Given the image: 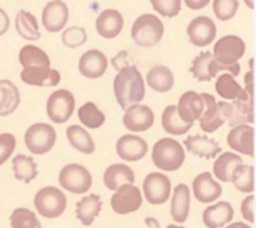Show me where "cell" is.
Wrapping results in <instances>:
<instances>
[{"instance_id": "cell-47", "label": "cell", "mask_w": 256, "mask_h": 228, "mask_svg": "<svg viewBox=\"0 0 256 228\" xmlns=\"http://www.w3.org/2000/svg\"><path fill=\"white\" fill-rule=\"evenodd\" d=\"M246 93L254 98V71H249L246 75V87H244Z\"/></svg>"}, {"instance_id": "cell-43", "label": "cell", "mask_w": 256, "mask_h": 228, "mask_svg": "<svg viewBox=\"0 0 256 228\" xmlns=\"http://www.w3.org/2000/svg\"><path fill=\"white\" fill-rule=\"evenodd\" d=\"M150 2L156 12L168 18L178 15L182 9V0H150Z\"/></svg>"}, {"instance_id": "cell-37", "label": "cell", "mask_w": 256, "mask_h": 228, "mask_svg": "<svg viewBox=\"0 0 256 228\" xmlns=\"http://www.w3.org/2000/svg\"><path fill=\"white\" fill-rule=\"evenodd\" d=\"M20 63L22 65V68H28V66L50 68V57L39 47L26 45L20 51Z\"/></svg>"}, {"instance_id": "cell-48", "label": "cell", "mask_w": 256, "mask_h": 228, "mask_svg": "<svg viewBox=\"0 0 256 228\" xmlns=\"http://www.w3.org/2000/svg\"><path fill=\"white\" fill-rule=\"evenodd\" d=\"M208 2L210 0H184V3L188 5V8H190V9H202V8H206L207 5H208Z\"/></svg>"}, {"instance_id": "cell-5", "label": "cell", "mask_w": 256, "mask_h": 228, "mask_svg": "<svg viewBox=\"0 0 256 228\" xmlns=\"http://www.w3.org/2000/svg\"><path fill=\"white\" fill-rule=\"evenodd\" d=\"M57 141V132L50 123H34L24 134V144L32 155L48 153Z\"/></svg>"}, {"instance_id": "cell-32", "label": "cell", "mask_w": 256, "mask_h": 228, "mask_svg": "<svg viewBox=\"0 0 256 228\" xmlns=\"http://www.w3.org/2000/svg\"><path fill=\"white\" fill-rule=\"evenodd\" d=\"M12 171L14 177L22 183H30L38 177V165L32 156L27 155H15L12 158Z\"/></svg>"}, {"instance_id": "cell-9", "label": "cell", "mask_w": 256, "mask_h": 228, "mask_svg": "<svg viewBox=\"0 0 256 228\" xmlns=\"http://www.w3.org/2000/svg\"><path fill=\"white\" fill-rule=\"evenodd\" d=\"M246 53V44L242 38L228 35L220 38L213 50V59L220 65H234L238 63V60Z\"/></svg>"}, {"instance_id": "cell-33", "label": "cell", "mask_w": 256, "mask_h": 228, "mask_svg": "<svg viewBox=\"0 0 256 228\" xmlns=\"http://www.w3.org/2000/svg\"><path fill=\"white\" fill-rule=\"evenodd\" d=\"M66 137H68V141L70 143V146L84 155H92L96 150V144H94L92 135L84 128H81L78 125L69 126L66 129Z\"/></svg>"}, {"instance_id": "cell-4", "label": "cell", "mask_w": 256, "mask_h": 228, "mask_svg": "<svg viewBox=\"0 0 256 228\" xmlns=\"http://www.w3.org/2000/svg\"><path fill=\"white\" fill-rule=\"evenodd\" d=\"M164 36V23L152 14L138 17L132 26V39L141 47H154Z\"/></svg>"}, {"instance_id": "cell-18", "label": "cell", "mask_w": 256, "mask_h": 228, "mask_svg": "<svg viewBox=\"0 0 256 228\" xmlns=\"http://www.w3.org/2000/svg\"><path fill=\"white\" fill-rule=\"evenodd\" d=\"M234 207L228 201H219L216 204H210L202 212V222L207 228H224L232 222L234 219Z\"/></svg>"}, {"instance_id": "cell-35", "label": "cell", "mask_w": 256, "mask_h": 228, "mask_svg": "<svg viewBox=\"0 0 256 228\" xmlns=\"http://www.w3.org/2000/svg\"><path fill=\"white\" fill-rule=\"evenodd\" d=\"M162 128L171 135H184L190 131L192 123H186L180 119L176 105H168L162 114Z\"/></svg>"}, {"instance_id": "cell-24", "label": "cell", "mask_w": 256, "mask_h": 228, "mask_svg": "<svg viewBox=\"0 0 256 228\" xmlns=\"http://www.w3.org/2000/svg\"><path fill=\"white\" fill-rule=\"evenodd\" d=\"M190 210V189L186 183H180L172 191L171 216L177 224H184Z\"/></svg>"}, {"instance_id": "cell-23", "label": "cell", "mask_w": 256, "mask_h": 228, "mask_svg": "<svg viewBox=\"0 0 256 228\" xmlns=\"http://www.w3.org/2000/svg\"><path fill=\"white\" fill-rule=\"evenodd\" d=\"M184 146L192 155L204 158V159H213L219 156L222 152L218 141L213 138H208L207 135H189L184 140Z\"/></svg>"}, {"instance_id": "cell-7", "label": "cell", "mask_w": 256, "mask_h": 228, "mask_svg": "<svg viewBox=\"0 0 256 228\" xmlns=\"http://www.w3.org/2000/svg\"><path fill=\"white\" fill-rule=\"evenodd\" d=\"M171 180L159 171L150 173L146 176L142 183V192L148 204L153 206H162L165 204L171 197Z\"/></svg>"}, {"instance_id": "cell-34", "label": "cell", "mask_w": 256, "mask_h": 228, "mask_svg": "<svg viewBox=\"0 0 256 228\" xmlns=\"http://www.w3.org/2000/svg\"><path fill=\"white\" fill-rule=\"evenodd\" d=\"M15 29L18 32V35L27 41H38L40 38L39 33V26H38V20L33 14L27 12V11H21L16 14L15 17Z\"/></svg>"}, {"instance_id": "cell-2", "label": "cell", "mask_w": 256, "mask_h": 228, "mask_svg": "<svg viewBox=\"0 0 256 228\" xmlns=\"http://www.w3.org/2000/svg\"><path fill=\"white\" fill-rule=\"evenodd\" d=\"M152 159L160 171H177L186 161V152L177 140L160 138L153 146Z\"/></svg>"}, {"instance_id": "cell-8", "label": "cell", "mask_w": 256, "mask_h": 228, "mask_svg": "<svg viewBox=\"0 0 256 228\" xmlns=\"http://www.w3.org/2000/svg\"><path fill=\"white\" fill-rule=\"evenodd\" d=\"M75 110V98L69 90H57L46 101V114L52 123H64Z\"/></svg>"}, {"instance_id": "cell-10", "label": "cell", "mask_w": 256, "mask_h": 228, "mask_svg": "<svg viewBox=\"0 0 256 228\" xmlns=\"http://www.w3.org/2000/svg\"><path fill=\"white\" fill-rule=\"evenodd\" d=\"M142 206V194L135 185H123L111 197V209L117 215H129Z\"/></svg>"}, {"instance_id": "cell-28", "label": "cell", "mask_w": 256, "mask_h": 228, "mask_svg": "<svg viewBox=\"0 0 256 228\" xmlns=\"http://www.w3.org/2000/svg\"><path fill=\"white\" fill-rule=\"evenodd\" d=\"M216 92L220 98L228 101H248L250 98L246 90L236 81V78L230 74H220L216 81Z\"/></svg>"}, {"instance_id": "cell-42", "label": "cell", "mask_w": 256, "mask_h": 228, "mask_svg": "<svg viewBox=\"0 0 256 228\" xmlns=\"http://www.w3.org/2000/svg\"><path fill=\"white\" fill-rule=\"evenodd\" d=\"M87 41V33L82 27H69L64 30L63 36H62V42L64 44V47L68 48H78L81 47L84 42Z\"/></svg>"}, {"instance_id": "cell-12", "label": "cell", "mask_w": 256, "mask_h": 228, "mask_svg": "<svg viewBox=\"0 0 256 228\" xmlns=\"http://www.w3.org/2000/svg\"><path fill=\"white\" fill-rule=\"evenodd\" d=\"M154 123V113L150 107L134 104L124 110L123 125L130 132H144L148 131Z\"/></svg>"}, {"instance_id": "cell-27", "label": "cell", "mask_w": 256, "mask_h": 228, "mask_svg": "<svg viewBox=\"0 0 256 228\" xmlns=\"http://www.w3.org/2000/svg\"><path fill=\"white\" fill-rule=\"evenodd\" d=\"M102 210V200L98 194H90L80 200L75 206V216L84 225L90 227Z\"/></svg>"}, {"instance_id": "cell-16", "label": "cell", "mask_w": 256, "mask_h": 228, "mask_svg": "<svg viewBox=\"0 0 256 228\" xmlns=\"http://www.w3.org/2000/svg\"><path fill=\"white\" fill-rule=\"evenodd\" d=\"M116 152L118 158H122L123 161L136 162V161H141L147 155L148 146L144 138L134 135V134H126L118 138L116 144Z\"/></svg>"}, {"instance_id": "cell-40", "label": "cell", "mask_w": 256, "mask_h": 228, "mask_svg": "<svg viewBox=\"0 0 256 228\" xmlns=\"http://www.w3.org/2000/svg\"><path fill=\"white\" fill-rule=\"evenodd\" d=\"M9 222L12 228H42L38 216L26 207L15 209L10 213Z\"/></svg>"}, {"instance_id": "cell-36", "label": "cell", "mask_w": 256, "mask_h": 228, "mask_svg": "<svg viewBox=\"0 0 256 228\" xmlns=\"http://www.w3.org/2000/svg\"><path fill=\"white\" fill-rule=\"evenodd\" d=\"M231 182L237 191L243 194H252L255 191V168L252 165L242 164L232 174Z\"/></svg>"}, {"instance_id": "cell-11", "label": "cell", "mask_w": 256, "mask_h": 228, "mask_svg": "<svg viewBox=\"0 0 256 228\" xmlns=\"http://www.w3.org/2000/svg\"><path fill=\"white\" fill-rule=\"evenodd\" d=\"M224 111L226 123L234 128L238 125H252L255 122L254 117V99L248 101H232V102H219Z\"/></svg>"}, {"instance_id": "cell-22", "label": "cell", "mask_w": 256, "mask_h": 228, "mask_svg": "<svg viewBox=\"0 0 256 228\" xmlns=\"http://www.w3.org/2000/svg\"><path fill=\"white\" fill-rule=\"evenodd\" d=\"M21 80L28 86H44L52 87L60 83V72L51 68L28 66L21 72Z\"/></svg>"}, {"instance_id": "cell-3", "label": "cell", "mask_w": 256, "mask_h": 228, "mask_svg": "<svg viewBox=\"0 0 256 228\" xmlns=\"http://www.w3.org/2000/svg\"><path fill=\"white\" fill-rule=\"evenodd\" d=\"M34 209L36 212L46 218V219H56L62 216L68 206V198L63 191H60L56 186H45L39 189L34 195Z\"/></svg>"}, {"instance_id": "cell-15", "label": "cell", "mask_w": 256, "mask_h": 228, "mask_svg": "<svg viewBox=\"0 0 256 228\" xmlns=\"http://www.w3.org/2000/svg\"><path fill=\"white\" fill-rule=\"evenodd\" d=\"M228 146L249 158H254L255 155V129L252 125H238L231 128L228 137H226Z\"/></svg>"}, {"instance_id": "cell-38", "label": "cell", "mask_w": 256, "mask_h": 228, "mask_svg": "<svg viewBox=\"0 0 256 228\" xmlns=\"http://www.w3.org/2000/svg\"><path fill=\"white\" fill-rule=\"evenodd\" d=\"M80 122L88 129H98L105 123V114L93 102H86L78 110Z\"/></svg>"}, {"instance_id": "cell-21", "label": "cell", "mask_w": 256, "mask_h": 228, "mask_svg": "<svg viewBox=\"0 0 256 228\" xmlns=\"http://www.w3.org/2000/svg\"><path fill=\"white\" fill-rule=\"evenodd\" d=\"M177 107V113L180 119L186 123H192L195 120H200L202 111H204V101L200 93L196 92H186L180 96Z\"/></svg>"}, {"instance_id": "cell-46", "label": "cell", "mask_w": 256, "mask_h": 228, "mask_svg": "<svg viewBox=\"0 0 256 228\" xmlns=\"http://www.w3.org/2000/svg\"><path fill=\"white\" fill-rule=\"evenodd\" d=\"M8 29H9V17H8V14L0 8V36L4 35Z\"/></svg>"}, {"instance_id": "cell-25", "label": "cell", "mask_w": 256, "mask_h": 228, "mask_svg": "<svg viewBox=\"0 0 256 228\" xmlns=\"http://www.w3.org/2000/svg\"><path fill=\"white\" fill-rule=\"evenodd\" d=\"M123 15L116 9H105L96 20V30L105 39H114L123 29Z\"/></svg>"}, {"instance_id": "cell-49", "label": "cell", "mask_w": 256, "mask_h": 228, "mask_svg": "<svg viewBox=\"0 0 256 228\" xmlns=\"http://www.w3.org/2000/svg\"><path fill=\"white\" fill-rule=\"evenodd\" d=\"M144 222H146L147 228H160V224H159V221H158L156 218L147 216V218L144 219Z\"/></svg>"}, {"instance_id": "cell-41", "label": "cell", "mask_w": 256, "mask_h": 228, "mask_svg": "<svg viewBox=\"0 0 256 228\" xmlns=\"http://www.w3.org/2000/svg\"><path fill=\"white\" fill-rule=\"evenodd\" d=\"M213 11L220 21H228L237 14L238 0H213Z\"/></svg>"}, {"instance_id": "cell-20", "label": "cell", "mask_w": 256, "mask_h": 228, "mask_svg": "<svg viewBox=\"0 0 256 228\" xmlns=\"http://www.w3.org/2000/svg\"><path fill=\"white\" fill-rule=\"evenodd\" d=\"M69 18V9L64 2L52 0L42 12V24L48 32H60Z\"/></svg>"}, {"instance_id": "cell-17", "label": "cell", "mask_w": 256, "mask_h": 228, "mask_svg": "<svg viewBox=\"0 0 256 228\" xmlns=\"http://www.w3.org/2000/svg\"><path fill=\"white\" fill-rule=\"evenodd\" d=\"M189 39L194 45L202 48L212 44L216 38V24L208 17H196L188 27Z\"/></svg>"}, {"instance_id": "cell-52", "label": "cell", "mask_w": 256, "mask_h": 228, "mask_svg": "<svg viewBox=\"0 0 256 228\" xmlns=\"http://www.w3.org/2000/svg\"><path fill=\"white\" fill-rule=\"evenodd\" d=\"M166 228H184V227H182V225H174V224H171V225H168Z\"/></svg>"}, {"instance_id": "cell-1", "label": "cell", "mask_w": 256, "mask_h": 228, "mask_svg": "<svg viewBox=\"0 0 256 228\" xmlns=\"http://www.w3.org/2000/svg\"><path fill=\"white\" fill-rule=\"evenodd\" d=\"M114 95L123 110L144 99L146 84L141 72L135 66H126L118 71L114 78Z\"/></svg>"}, {"instance_id": "cell-50", "label": "cell", "mask_w": 256, "mask_h": 228, "mask_svg": "<svg viewBox=\"0 0 256 228\" xmlns=\"http://www.w3.org/2000/svg\"><path fill=\"white\" fill-rule=\"evenodd\" d=\"M226 228H252L250 225L244 224V222H230Z\"/></svg>"}, {"instance_id": "cell-14", "label": "cell", "mask_w": 256, "mask_h": 228, "mask_svg": "<svg viewBox=\"0 0 256 228\" xmlns=\"http://www.w3.org/2000/svg\"><path fill=\"white\" fill-rule=\"evenodd\" d=\"M201 98L204 101V111L200 117V126L207 134L216 132L226 123L220 104L210 93H201Z\"/></svg>"}, {"instance_id": "cell-6", "label": "cell", "mask_w": 256, "mask_h": 228, "mask_svg": "<svg viewBox=\"0 0 256 228\" xmlns=\"http://www.w3.org/2000/svg\"><path fill=\"white\" fill-rule=\"evenodd\" d=\"M60 186L72 194H86L93 185L90 171L80 164H68L58 173Z\"/></svg>"}, {"instance_id": "cell-13", "label": "cell", "mask_w": 256, "mask_h": 228, "mask_svg": "<svg viewBox=\"0 0 256 228\" xmlns=\"http://www.w3.org/2000/svg\"><path fill=\"white\" fill-rule=\"evenodd\" d=\"M192 192L195 198L202 204H212L218 201L222 195V186L218 180H214L213 174L204 171L198 174L192 182Z\"/></svg>"}, {"instance_id": "cell-31", "label": "cell", "mask_w": 256, "mask_h": 228, "mask_svg": "<svg viewBox=\"0 0 256 228\" xmlns=\"http://www.w3.org/2000/svg\"><path fill=\"white\" fill-rule=\"evenodd\" d=\"M147 84L150 89L165 93L170 92L174 86V74L170 68L164 66V65H158L153 66L148 72H147Z\"/></svg>"}, {"instance_id": "cell-19", "label": "cell", "mask_w": 256, "mask_h": 228, "mask_svg": "<svg viewBox=\"0 0 256 228\" xmlns=\"http://www.w3.org/2000/svg\"><path fill=\"white\" fill-rule=\"evenodd\" d=\"M106 68H108V60H106L105 54L99 50L86 51L81 56L80 65H78L81 75L86 78H90V80H96V78L102 77L105 74Z\"/></svg>"}, {"instance_id": "cell-44", "label": "cell", "mask_w": 256, "mask_h": 228, "mask_svg": "<svg viewBox=\"0 0 256 228\" xmlns=\"http://www.w3.org/2000/svg\"><path fill=\"white\" fill-rule=\"evenodd\" d=\"M15 146H16V140L14 134L9 132L0 134V167L14 155Z\"/></svg>"}, {"instance_id": "cell-39", "label": "cell", "mask_w": 256, "mask_h": 228, "mask_svg": "<svg viewBox=\"0 0 256 228\" xmlns=\"http://www.w3.org/2000/svg\"><path fill=\"white\" fill-rule=\"evenodd\" d=\"M212 62H213V54L208 51H204L201 54H198L194 62H192V68L190 72L194 75V78H196L198 81H210L213 80V74H212Z\"/></svg>"}, {"instance_id": "cell-30", "label": "cell", "mask_w": 256, "mask_h": 228, "mask_svg": "<svg viewBox=\"0 0 256 228\" xmlns=\"http://www.w3.org/2000/svg\"><path fill=\"white\" fill-rule=\"evenodd\" d=\"M20 90L10 80H0V117L12 114L20 105Z\"/></svg>"}, {"instance_id": "cell-26", "label": "cell", "mask_w": 256, "mask_h": 228, "mask_svg": "<svg viewBox=\"0 0 256 228\" xmlns=\"http://www.w3.org/2000/svg\"><path fill=\"white\" fill-rule=\"evenodd\" d=\"M135 173L126 164H112L104 173V183L110 191H117L123 185H134Z\"/></svg>"}, {"instance_id": "cell-29", "label": "cell", "mask_w": 256, "mask_h": 228, "mask_svg": "<svg viewBox=\"0 0 256 228\" xmlns=\"http://www.w3.org/2000/svg\"><path fill=\"white\" fill-rule=\"evenodd\" d=\"M243 164V158L232 152H225L216 158L213 165V174L220 182H231L236 170Z\"/></svg>"}, {"instance_id": "cell-45", "label": "cell", "mask_w": 256, "mask_h": 228, "mask_svg": "<svg viewBox=\"0 0 256 228\" xmlns=\"http://www.w3.org/2000/svg\"><path fill=\"white\" fill-rule=\"evenodd\" d=\"M240 210H242L243 218H244L248 222H250V224L255 222V197H254V194H249V195L242 201Z\"/></svg>"}, {"instance_id": "cell-51", "label": "cell", "mask_w": 256, "mask_h": 228, "mask_svg": "<svg viewBox=\"0 0 256 228\" xmlns=\"http://www.w3.org/2000/svg\"><path fill=\"white\" fill-rule=\"evenodd\" d=\"M244 2H246V5H248L250 9H254V8H255V3H254V0H244Z\"/></svg>"}]
</instances>
